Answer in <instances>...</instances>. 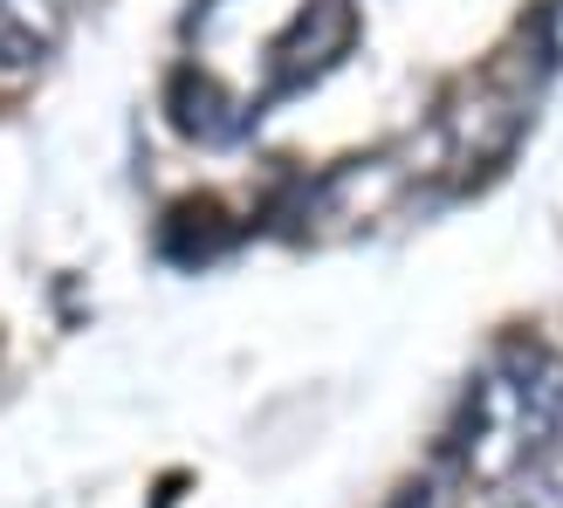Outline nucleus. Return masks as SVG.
<instances>
[{
	"label": "nucleus",
	"mask_w": 563,
	"mask_h": 508,
	"mask_svg": "<svg viewBox=\"0 0 563 508\" xmlns=\"http://www.w3.org/2000/svg\"><path fill=\"white\" fill-rule=\"evenodd\" d=\"M357 42V8L351 0H309L296 8V21L275 35L268 48V97H296L309 90L323 69H336Z\"/></svg>",
	"instance_id": "nucleus-1"
},
{
	"label": "nucleus",
	"mask_w": 563,
	"mask_h": 508,
	"mask_svg": "<svg viewBox=\"0 0 563 508\" xmlns=\"http://www.w3.org/2000/svg\"><path fill=\"white\" fill-rule=\"evenodd\" d=\"M82 0H0V76H21L48 63L76 27Z\"/></svg>",
	"instance_id": "nucleus-2"
},
{
	"label": "nucleus",
	"mask_w": 563,
	"mask_h": 508,
	"mask_svg": "<svg viewBox=\"0 0 563 508\" xmlns=\"http://www.w3.org/2000/svg\"><path fill=\"white\" fill-rule=\"evenodd\" d=\"M247 118H255V110L234 103L207 69H179V82H173V124L192 137V145H234V137L247 131Z\"/></svg>",
	"instance_id": "nucleus-3"
},
{
	"label": "nucleus",
	"mask_w": 563,
	"mask_h": 508,
	"mask_svg": "<svg viewBox=\"0 0 563 508\" xmlns=\"http://www.w3.org/2000/svg\"><path fill=\"white\" fill-rule=\"evenodd\" d=\"M158 247L173 254L179 268H200L220 247H234V228H228V213H220L213 200H186V207H173V220H165Z\"/></svg>",
	"instance_id": "nucleus-4"
},
{
	"label": "nucleus",
	"mask_w": 563,
	"mask_h": 508,
	"mask_svg": "<svg viewBox=\"0 0 563 508\" xmlns=\"http://www.w3.org/2000/svg\"><path fill=\"white\" fill-rule=\"evenodd\" d=\"M537 27H543V63H563V0H550Z\"/></svg>",
	"instance_id": "nucleus-5"
}]
</instances>
